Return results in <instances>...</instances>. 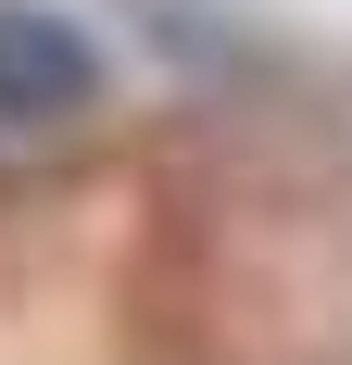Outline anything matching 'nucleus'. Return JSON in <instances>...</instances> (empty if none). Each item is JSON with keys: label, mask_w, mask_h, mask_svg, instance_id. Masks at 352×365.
I'll return each instance as SVG.
<instances>
[{"label": "nucleus", "mask_w": 352, "mask_h": 365, "mask_svg": "<svg viewBox=\"0 0 352 365\" xmlns=\"http://www.w3.org/2000/svg\"><path fill=\"white\" fill-rule=\"evenodd\" d=\"M113 63L63 0H0V139H51L76 113H101Z\"/></svg>", "instance_id": "nucleus-1"}]
</instances>
